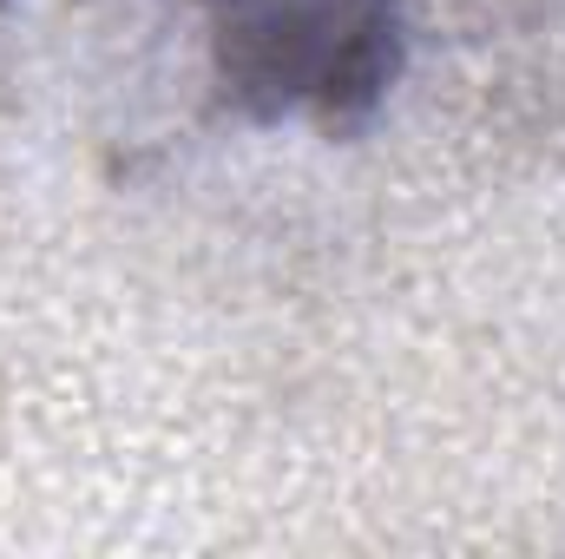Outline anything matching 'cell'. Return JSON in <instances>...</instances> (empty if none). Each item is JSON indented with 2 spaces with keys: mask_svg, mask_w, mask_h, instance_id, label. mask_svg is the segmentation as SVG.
I'll use <instances>...</instances> for the list:
<instances>
[{
  "mask_svg": "<svg viewBox=\"0 0 565 559\" xmlns=\"http://www.w3.org/2000/svg\"><path fill=\"white\" fill-rule=\"evenodd\" d=\"M204 46L237 119L349 139L402 80V0H204Z\"/></svg>",
  "mask_w": 565,
  "mask_h": 559,
  "instance_id": "6da1fadb",
  "label": "cell"
}]
</instances>
